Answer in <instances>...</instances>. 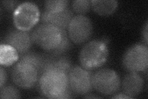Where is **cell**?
Masks as SVG:
<instances>
[{
    "label": "cell",
    "instance_id": "obj_7",
    "mask_svg": "<svg viewBox=\"0 0 148 99\" xmlns=\"http://www.w3.org/2000/svg\"><path fill=\"white\" fill-rule=\"evenodd\" d=\"M39 72L34 66L20 60L12 69L11 78L16 86L22 89L33 87L38 80Z\"/></svg>",
    "mask_w": 148,
    "mask_h": 99
},
{
    "label": "cell",
    "instance_id": "obj_2",
    "mask_svg": "<svg viewBox=\"0 0 148 99\" xmlns=\"http://www.w3.org/2000/svg\"><path fill=\"white\" fill-rule=\"evenodd\" d=\"M31 37L33 43L53 55L64 42L69 39L66 30L45 23L32 31Z\"/></svg>",
    "mask_w": 148,
    "mask_h": 99
},
{
    "label": "cell",
    "instance_id": "obj_19",
    "mask_svg": "<svg viewBox=\"0 0 148 99\" xmlns=\"http://www.w3.org/2000/svg\"><path fill=\"white\" fill-rule=\"evenodd\" d=\"M0 97L1 99L19 98L21 93L18 89L12 86H4L1 87Z\"/></svg>",
    "mask_w": 148,
    "mask_h": 99
},
{
    "label": "cell",
    "instance_id": "obj_3",
    "mask_svg": "<svg viewBox=\"0 0 148 99\" xmlns=\"http://www.w3.org/2000/svg\"><path fill=\"white\" fill-rule=\"evenodd\" d=\"M108 56L109 48L106 42L95 40L87 43L82 48L79 61L82 68L91 71L102 66Z\"/></svg>",
    "mask_w": 148,
    "mask_h": 99
},
{
    "label": "cell",
    "instance_id": "obj_8",
    "mask_svg": "<svg viewBox=\"0 0 148 99\" xmlns=\"http://www.w3.org/2000/svg\"><path fill=\"white\" fill-rule=\"evenodd\" d=\"M92 76L90 70L82 66L73 67L68 74L69 87L77 95H86L92 91Z\"/></svg>",
    "mask_w": 148,
    "mask_h": 99
},
{
    "label": "cell",
    "instance_id": "obj_17",
    "mask_svg": "<svg viewBox=\"0 0 148 99\" xmlns=\"http://www.w3.org/2000/svg\"><path fill=\"white\" fill-rule=\"evenodd\" d=\"M69 1L67 0H49L45 3L46 11L58 13L68 8Z\"/></svg>",
    "mask_w": 148,
    "mask_h": 99
},
{
    "label": "cell",
    "instance_id": "obj_18",
    "mask_svg": "<svg viewBox=\"0 0 148 99\" xmlns=\"http://www.w3.org/2000/svg\"><path fill=\"white\" fill-rule=\"evenodd\" d=\"M73 10L78 15H84L90 11L91 1L88 0H76L72 3Z\"/></svg>",
    "mask_w": 148,
    "mask_h": 99
},
{
    "label": "cell",
    "instance_id": "obj_10",
    "mask_svg": "<svg viewBox=\"0 0 148 99\" xmlns=\"http://www.w3.org/2000/svg\"><path fill=\"white\" fill-rule=\"evenodd\" d=\"M4 44L13 46L18 53L22 55L29 52L33 42L29 32L16 29L7 33L4 37Z\"/></svg>",
    "mask_w": 148,
    "mask_h": 99
},
{
    "label": "cell",
    "instance_id": "obj_15",
    "mask_svg": "<svg viewBox=\"0 0 148 99\" xmlns=\"http://www.w3.org/2000/svg\"><path fill=\"white\" fill-rule=\"evenodd\" d=\"M18 51L13 46L1 43L0 45V64L2 66L8 67L18 60Z\"/></svg>",
    "mask_w": 148,
    "mask_h": 99
},
{
    "label": "cell",
    "instance_id": "obj_11",
    "mask_svg": "<svg viewBox=\"0 0 148 99\" xmlns=\"http://www.w3.org/2000/svg\"><path fill=\"white\" fill-rule=\"evenodd\" d=\"M73 17L72 11L68 8L66 10L58 13L45 11L41 15V20L43 23L54 26L62 30H66Z\"/></svg>",
    "mask_w": 148,
    "mask_h": 99
},
{
    "label": "cell",
    "instance_id": "obj_20",
    "mask_svg": "<svg viewBox=\"0 0 148 99\" xmlns=\"http://www.w3.org/2000/svg\"><path fill=\"white\" fill-rule=\"evenodd\" d=\"M18 2L15 1H2L3 6L4 7V8L6 9L8 11H14L15 9L17 8V7L19 5L17 4Z\"/></svg>",
    "mask_w": 148,
    "mask_h": 99
},
{
    "label": "cell",
    "instance_id": "obj_6",
    "mask_svg": "<svg viewBox=\"0 0 148 99\" xmlns=\"http://www.w3.org/2000/svg\"><path fill=\"white\" fill-rule=\"evenodd\" d=\"M123 65L129 72H141L148 66V48L144 44L132 46L125 51L123 57Z\"/></svg>",
    "mask_w": 148,
    "mask_h": 99
},
{
    "label": "cell",
    "instance_id": "obj_9",
    "mask_svg": "<svg viewBox=\"0 0 148 99\" xmlns=\"http://www.w3.org/2000/svg\"><path fill=\"white\" fill-rule=\"evenodd\" d=\"M68 35L73 42L83 44L91 37L92 25L90 19L84 15L73 16L67 28Z\"/></svg>",
    "mask_w": 148,
    "mask_h": 99
},
{
    "label": "cell",
    "instance_id": "obj_12",
    "mask_svg": "<svg viewBox=\"0 0 148 99\" xmlns=\"http://www.w3.org/2000/svg\"><path fill=\"white\" fill-rule=\"evenodd\" d=\"M144 81L140 74L136 72H130L125 76L122 87L123 93L133 98L141 93Z\"/></svg>",
    "mask_w": 148,
    "mask_h": 99
},
{
    "label": "cell",
    "instance_id": "obj_14",
    "mask_svg": "<svg viewBox=\"0 0 148 99\" xmlns=\"http://www.w3.org/2000/svg\"><path fill=\"white\" fill-rule=\"evenodd\" d=\"M118 6L115 0H92L91 7L96 14L102 16H108L114 13Z\"/></svg>",
    "mask_w": 148,
    "mask_h": 99
},
{
    "label": "cell",
    "instance_id": "obj_1",
    "mask_svg": "<svg viewBox=\"0 0 148 99\" xmlns=\"http://www.w3.org/2000/svg\"><path fill=\"white\" fill-rule=\"evenodd\" d=\"M38 84L41 93L47 98L62 99L72 97L68 74L61 71H46L41 74Z\"/></svg>",
    "mask_w": 148,
    "mask_h": 99
},
{
    "label": "cell",
    "instance_id": "obj_13",
    "mask_svg": "<svg viewBox=\"0 0 148 99\" xmlns=\"http://www.w3.org/2000/svg\"><path fill=\"white\" fill-rule=\"evenodd\" d=\"M73 68L70 59L66 56H46L43 73L48 70H58L68 74Z\"/></svg>",
    "mask_w": 148,
    "mask_h": 99
},
{
    "label": "cell",
    "instance_id": "obj_5",
    "mask_svg": "<svg viewBox=\"0 0 148 99\" xmlns=\"http://www.w3.org/2000/svg\"><path fill=\"white\" fill-rule=\"evenodd\" d=\"M92 87L105 96L116 92L121 86L118 74L113 69L105 68L97 71L92 76Z\"/></svg>",
    "mask_w": 148,
    "mask_h": 99
},
{
    "label": "cell",
    "instance_id": "obj_21",
    "mask_svg": "<svg viewBox=\"0 0 148 99\" xmlns=\"http://www.w3.org/2000/svg\"><path fill=\"white\" fill-rule=\"evenodd\" d=\"M7 78L8 76L6 71L3 68L2 66H1V67H0V79H1V81H0V87H2L5 85L7 81Z\"/></svg>",
    "mask_w": 148,
    "mask_h": 99
},
{
    "label": "cell",
    "instance_id": "obj_4",
    "mask_svg": "<svg viewBox=\"0 0 148 99\" xmlns=\"http://www.w3.org/2000/svg\"><path fill=\"white\" fill-rule=\"evenodd\" d=\"M40 18V12L36 4L32 2L19 4L13 12V22L16 29L29 32Z\"/></svg>",
    "mask_w": 148,
    "mask_h": 99
},
{
    "label": "cell",
    "instance_id": "obj_22",
    "mask_svg": "<svg viewBox=\"0 0 148 99\" xmlns=\"http://www.w3.org/2000/svg\"><path fill=\"white\" fill-rule=\"evenodd\" d=\"M142 39L144 42V44L147 46L148 44V22H146V24L143 27V29L141 33Z\"/></svg>",
    "mask_w": 148,
    "mask_h": 99
},
{
    "label": "cell",
    "instance_id": "obj_16",
    "mask_svg": "<svg viewBox=\"0 0 148 99\" xmlns=\"http://www.w3.org/2000/svg\"><path fill=\"white\" fill-rule=\"evenodd\" d=\"M46 55H42L36 53L28 52L21 55L20 60L25 61L33 64L38 69L40 74L43 73V70L45 63Z\"/></svg>",
    "mask_w": 148,
    "mask_h": 99
},
{
    "label": "cell",
    "instance_id": "obj_23",
    "mask_svg": "<svg viewBox=\"0 0 148 99\" xmlns=\"http://www.w3.org/2000/svg\"><path fill=\"white\" fill-rule=\"evenodd\" d=\"M112 98H132L131 97L127 96V94H125V93H120L116 94V95L113 96Z\"/></svg>",
    "mask_w": 148,
    "mask_h": 99
}]
</instances>
